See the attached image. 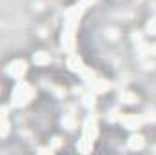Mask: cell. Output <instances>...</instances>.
<instances>
[{
	"instance_id": "2",
	"label": "cell",
	"mask_w": 156,
	"mask_h": 155,
	"mask_svg": "<svg viewBox=\"0 0 156 155\" xmlns=\"http://www.w3.org/2000/svg\"><path fill=\"white\" fill-rule=\"evenodd\" d=\"M143 146V139L142 137H132L131 139V148H142Z\"/></svg>"
},
{
	"instance_id": "1",
	"label": "cell",
	"mask_w": 156,
	"mask_h": 155,
	"mask_svg": "<svg viewBox=\"0 0 156 155\" xmlns=\"http://www.w3.org/2000/svg\"><path fill=\"white\" fill-rule=\"evenodd\" d=\"M11 68H13V70H9V73H11V75H18V73L22 75V73L26 71V64H24V62H15V64L11 66Z\"/></svg>"
},
{
	"instance_id": "5",
	"label": "cell",
	"mask_w": 156,
	"mask_h": 155,
	"mask_svg": "<svg viewBox=\"0 0 156 155\" xmlns=\"http://www.w3.org/2000/svg\"><path fill=\"white\" fill-rule=\"evenodd\" d=\"M152 51H154V53H156V46H154V48H152Z\"/></svg>"
},
{
	"instance_id": "3",
	"label": "cell",
	"mask_w": 156,
	"mask_h": 155,
	"mask_svg": "<svg viewBox=\"0 0 156 155\" xmlns=\"http://www.w3.org/2000/svg\"><path fill=\"white\" fill-rule=\"evenodd\" d=\"M35 62H38V64H44V62H49V58H47L46 55H36V57H35Z\"/></svg>"
},
{
	"instance_id": "4",
	"label": "cell",
	"mask_w": 156,
	"mask_h": 155,
	"mask_svg": "<svg viewBox=\"0 0 156 155\" xmlns=\"http://www.w3.org/2000/svg\"><path fill=\"white\" fill-rule=\"evenodd\" d=\"M149 33H156V20L149 22Z\"/></svg>"
}]
</instances>
